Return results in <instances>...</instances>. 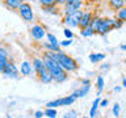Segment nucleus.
I'll list each match as a JSON object with an SVG mask.
<instances>
[{"mask_svg": "<svg viewBox=\"0 0 126 118\" xmlns=\"http://www.w3.org/2000/svg\"><path fill=\"white\" fill-rule=\"evenodd\" d=\"M20 72H21V76H30V75H37L34 68V64L30 63L29 60H24L20 66Z\"/></svg>", "mask_w": 126, "mask_h": 118, "instance_id": "nucleus-9", "label": "nucleus"}, {"mask_svg": "<svg viewBox=\"0 0 126 118\" xmlns=\"http://www.w3.org/2000/svg\"><path fill=\"white\" fill-rule=\"evenodd\" d=\"M124 63H125V64H126V58H125V59H124Z\"/></svg>", "mask_w": 126, "mask_h": 118, "instance_id": "nucleus-39", "label": "nucleus"}, {"mask_svg": "<svg viewBox=\"0 0 126 118\" xmlns=\"http://www.w3.org/2000/svg\"><path fill=\"white\" fill-rule=\"evenodd\" d=\"M43 47H45L46 51H54V53H58V51H61V43L59 45H55V43H51L49 41L43 42Z\"/></svg>", "mask_w": 126, "mask_h": 118, "instance_id": "nucleus-17", "label": "nucleus"}, {"mask_svg": "<svg viewBox=\"0 0 126 118\" xmlns=\"http://www.w3.org/2000/svg\"><path fill=\"white\" fill-rule=\"evenodd\" d=\"M81 84L83 85H91V80H89V79H83Z\"/></svg>", "mask_w": 126, "mask_h": 118, "instance_id": "nucleus-34", "label": "nucleus"}, {"mask_svg": "<svg viewBox=\"0 0 126 118\" xmlns=\"http://www.w3.org/2000/svg\"><path fill=\"white\" fill-rule=\"evenodd\" d=\"M22 3H24V0H4L3 1L4 5L8 9H12V11H18V8L21 7Z\"/></svg>", "mask_w": 126, "mask_h": 118, "instance_id": "nucleus-11", "label": "nucleus"}, {"mask_svg": "<svg viewBox=\"0 0 126 118\" xmlns=\"http://www.w3.org/2000/svg\"><path fill=\"white\" fill-rule=\"evenodd\" d=\"M46 38H47V41H49V42H51V43H55V45H59V43H61V42L58 41L57 37H55V35H54L53 33H47Z\"/></svg>", "mask_w": 126, "mask_h": 118, "instance_id": "nucleus-26", "label": "nucleus"}, {"mask_svg": "<svg viewBox=\"0 0 126 118\" xmlns=\"http://www.w3.org/2000/svg\"><path fill=\"white\" fill-rule=\"evenodd\" d=\"M125 1H126V0H125Z\"/></svg>", "mask_w": 126, "mask_h": 118, "instance_id": "nucleus-45", "label": "nucleus"}, {"mask_svg": "<svg viewBox=\"0 0 126 118\" xmlns=\"http://www.w3.org/2000/svg\"><path fill=\"white\" fill-rule=\"evenodd\" d=\"M71 43H72V39H68V38H67V39H64V41L61 42V46H62V47H67V46H70Z\"/></svg>", "mask_w": 126, "mask_h": 118, "instance_id": "nucleus-31", "label": "nucleus"}, {"mask_svg": "<svg viewBox=\"0 0 126 118\" xmlns=\"http://www.w3.org/2000/svg\"><path fill=\"white\" fill-rule=\"evenodd\" d=\"M96 33L94 31V29L92 26H85V28H83V29H80V34H81V37H92V35Z\"/></svg>", "mask_w": 126, "mask_h": 118, "instance_id": "nucleus-20", "label": "nucleus"}, {"mask_svg": "<svg viewBox=\"0 0 126 118\" xmlns=\"http://www.w3.org/2000/svg\"><path fill=\"white\" fill-rule=\"evenodd\" d=\"M42 59H43V62H45L49 72L54 76V83L61 84V83H64L67 79H68V72L62 68V66L59 64L58 60L46 57V55H43V54H42Z\"/></svg>", "mask_w": 126, "mask_h": 118, "instance_id": "nucleus-1", "label": "nucleus"}, {"mask_svg": "<svg viewBox=\"0 0 126 118\" xmlns=\"http://www.w3.org/2000/svg\"><path fill=\"white\" fill-rule=\"evenodd\" d=\"M1 1H4V0H1Z\"/></svg>", "mask_w": 126, "mask_h": 118, "instance_id": "nucleus-44", "label": "nucleus"}, {"mask_svg": "<svg viewBox=\"0 0 126 118\" xmlns=\"http://www.w3.org/2000/svg\"><path fill=\"white\" fill-rule=\"evenodd\" d=\"M96 87H97V96H101L102 90H104V87H105V80L102 76H97L96 79Z\"/></svg>", "mask_w": 126, "mask_h": 118, "instance_id": "nucleus-19", "label": "nucleus"}, {"mask_svg": "<svg viewBox=\"0 0 126 118\" xmlns=\"http://www.w3.org/2000/svg\"><path fill=\"white\" fill-rule=\"evenodd\" d=\"M45 117V110H37L34 113V118H43Z\"/></svg>", "mask_w": 126, "mask_h": 118, "instance_id": "nucleus-30", "label": "nucleus"}, {"mask_svg": "<svg viewBox=\"0 0 126 118\" xmlns=\"http://www.w3.org/2000/svg\"><path fill=\"white\" fill-rule=\"evenodd\" d=\"M108 4L113 11L117 12L118 9L125 7V0H108Z\"/></svg>", "mask_w": 126, "mask_h": 118, "instance_id": "nucleus-15", "label": "nucleus"}, {"mask_svg": "<svg viewBox=\"0 0 126 118\" xmlns=\"http://www.w3.org/2000/svg\"><path fill=\"white\" fill-rule=\"evenodd\" d=\"M7 118H12V117H11V116H7Z\"/></svg>", "mask_w": 126, "mask_h": 118, "instance_id": "nucleus-41", "label": "nucleus"}, {"mask_svg": "<svg viewBox=\"0 0 126 118\" xmlns=\"http://www.w3.org/2000/svg\"><path fill=\"white\" fill-rule=\"evenodd\" d=\"M8 53H7V50L4 49V47H1L0 49V72L5 68V66L8 64Z\"/></svg>", "mask_w": 126, "mask_h": 118, "instance_id": "nucleus-13", "label": "nucleus"}, {"mask_svg": "<svg viewBox=\"0 0 126 118\" xmlns=\"http://www.w3.org/2000/svg\"><path fill=\"white\" fill-rule=\"evenodd\" d=\"M100 22H101V17H98V16H93V20H92V22H91V26L94 29L96 33L98 30V28H100Z\"/></svg>", "mask_w": 126, "mask_h": 118, "instance_id": "nucleus-24", "label": "nucleus"}, {"mask_svg": "<svg viewBox=\"0 0 126 118\" xmlns=\"http://www.w3.org/2000/svg\"><path fill=\"white\" fill-rule=\"evenodd\" d=\"M109 68H110V66H109V64H106V63H105V64L102 63V64L100 66V70H101V71H108Z\"/></svg>", "mask_w": 126, "mask_h": 118, "instance_id": "nucleus-32", "label": "nucleus"}, {"mask_svg": "<svg viewBox=\"0 0 126 118\" xmlns=\"http://www.w3.org/2000/svg\"><path fill=\"white\" fill-rule=\"evenodd\" d=\"M125 7H126V1H125Z\"/></svg>", "mask_w": 126, "mask_h": 118, "instance_id": "nucleus-43", "label": "nucleus"}, {"mask_svg": "<svg viewBox=\"0 0 126 118\" xmlns=\"http://www.w3.org/2000/svg\"><path fill=\"white\" fill-rule=\"evenodd\" d=\"M122 87H124V88H126V77L122 79Z\"/></svg>", "mask_w": 126, "mask_h": 118, "instance_id": "nucleus-37", "label": "nucleus"}, {"mask_svg": "<svg viewBox=\"0 0 126 118\" xmlns=\"http://www.w3.org/2000/svg\"><path fill=\"white\" fill-rule=\"evenodd\" d=\"M59 106H63V97L62 98H57V100H53V101H49L46 104V108H59Z\"/></svg>", "mask_w": 126, "mask_h": 118, "instance_id": "nucleus-21", "label": "nucleus"}, {"mask_svg": "<svg viewBox=\"0 0 126 118\" xmlns=\"http://www.w3.org/2000/svg\"><path fill=\"white\" fill-rule=\"evenodd\" d=\"M58 55V62H59V64L62 66V68L67 71V72H76V71L79 70V64H78V62L75 60V59L72 57H70L68 54H66V53H63V51H58L57 53Z\"/></svg>", "mask_w": 126, "mask_h": 118, "instance_id": "nucleus-2", "label": "nucleus"}, {"mask_svg": "<svg viewBox=\"0 0 126 118\" xmlns=\"http://www.w3.org/2000/svg\"><path fill=\"white\" fill-rule=\"evenodd\" d=\"M100 102H101V98H100V96H97V98L93 101L92 108L89 110V118H94L97 116V109H98V106H100Z\"/></svg>", "mask_w": 126, "mask_h": 118, "instance_id": "nucleus-16", "label": "nucleus"}, {"mask_svg": "<svg viewBox=\"0 0 126 118\" xmlns=\"http://www.w3.org/2000/svg\"><path fill=\"white\" fill-rule=\"evenodd\" d=\"M63 34H64L66 38H68V39H72L74 38V31H71L70 28H66V29L63 30Z\"/></svg>", "mask_w": 126, "mask_h": 118, "instance_id": "nucleus-28", "label": "nucleus"}, {"mask_svg": "<svg viewBox=\"0 0 126 118\" xmlns=\"http://www.w3.org/2000/svg\"><path fill=\"white\" fill-rule=\"evenodd\" d=\"M18 15L21 16V18L26 22H33L34 21V12L32 8V4L29 1H24L21 7L18 8Z\"/></svg>", "mask_w": 126, "mask_h": 118, "instance_id": "nucleus-4", "label": "nucleus"}, {"mask_svg": "<svg viewBox=\"0 0 126 118\" xmlns=\"http://www.w3.org/2000/svg\"><path fill=\"white\" fill-rule=\"evenodd\" d=\"M24 1H32V0H24Z\"/></svg>", "mask_w": 126, "mask_h": 118, "instance_id": "nucleus-40", "label": "nucleus"}, {"mask_svg": "<svg viewBox=\"0 0 126 118\" xmlns=\"http://www.w3.org/2000/svg\"><path fill=\"white\" fill-rule=\"evenodd\" d=\"M89 90H91V85H81L80 88H78V89L74 90V92H72V96H74L75 98L84 97V96H87V94L89 93Z\"/></svg>", "mask_w": 126, "mask_h": 118, "instance_id": "nucleus-10", "label": "nucleus"}, {"mask_svg": "<svg viewBox=\"0 0 126 118\" xmlns=\"http://www.w3.org/2000/svg\"><path fill=\"white\" fill-rule=\"evenodd\" d=\"M83 118H89V117H83Z\"/></svg>", "mask_w": 126, "mask_h": 118, "instance_id": "nucleus-42", "label": "nucleus"}, {"mask_svg": "<svg viewBox=\"0 0 126 118\" xmlns=\"http://www.w3.org/2000/svg\"><path fill=\"white\" fill-rule=\"evenodd\" d=\"M55 4H58V5H64L66 4V0H54Z\"/></svg>", "mask_w": 126, "mask_h": 118, "instance_id": "nucleus-35", "label": "nucleus"}, {"mask_svg": "<svg viewBox=\"0 0 126 118\" xmlns=\"http://www.w3.org/2000/svg\"><path fill=\"white\" fill-rule=\"evenodd\" d=\"M38 3L41 4L42 7H47V5H53V4H55L54 0H38Z\"/></svg>", "mask_w": 126, "mask_h": 118, "instance_id": "nucleus-29", "label": "nucleus"}, {"mask_svg": "<svg viewBox=\"0 0 126 118\" xmlns=\"http://www.w3.org/2000/svg\"><path fill=\"white\" fill-rule=\"evenodd\" d=\"M108 104H109V101L105 98V100H101V102H100V106H101V108H106V106H108Z\"/></svg>", "mask_w": 126, "mask_h": 118, "instance_id": "nucleus-33", "label": "nucleus"}, {"mask_svg": "<svg viewBox=\"0 0 126 118\" xmlns=\"http://www.w3.org/2000/svg\"><path fill=\"white\" fill-rule=\"evenodd\" d=\"M45 117L47 118H57L58 117V112L55 108H46L45 109Z\"/></svg>", "mask_w": 126, "mask_h": 118, "instance_id": "nucleus-22", "label": "nucleus"}, {"mask_svg": "<svg viewBox=\"0 0 126 118\" xmlns=\"http://www.w3.org/2000/svg\"><path fill=\"white\" fill-rule=\"evenodd\" d=\"M116 17L118 20H121L122 22H126V7L121 8V9H118L116 12Z\"/></svg>", "mask_w": 126, "mask_h": 118, "instance_id": "nucleus-23", "label": "nucleus"}, {"mask_svg": "<svg viewBox=\"0 0 126 118\" xmlns=\"http://www.w3.org/2000/svg\"><path fill=\"white\" fill-rule=\"evenodd\" d=\"M120 47H121V50H124V51H126V43H122V45H121Z\"/></svg>", "mask_w": 126, "mask_h": 118, "instance_id": "nucleus-38", "label": "nucleus"}, {"mask_svg": "<svg viewBox=\"0 0 126 118\" xmlns=\"http://www.w3.org/2000/svg\"><path fill=\"white\" fill-rule=\"evenodd\" d=\"M1 74L5 77H11V79H18V76L21 75L20 70L17 68V66H16L13 62H11V60L8 62V64L5 66V68L1 71Z\"/></svg>", "mask_w": 126, "mask_h": 118, "instance_id": "nucleus-8", "label": "nucleus"}, {"mask_svg": "<svg viewBox=\"0 0 126 118\" xmlns=\"http://www.w3.org/2000/svg\"><path fill=\"white\" fill-rule=\"evenodd\" d=\"M63 118H78V113L75 110H68L67 113L63 114Z\"/></svg>", "mask_w": 126, "mask_h": 118, "instance_id": "nucleus-27", "label": "nucleus"}, {"mask_svg": "<svg viewBox=\"0 0 126 118\" xmlns=\"http://www.w3.org/2000/svg\"><path fill=\"white\" fill-rule=\"evenodd\" d=\"M83 0H66V4L63 5V12L64 15H72L76 11L81 9Z\"/></svg>", "mask_w": 126, "mask_h": 118, "instance_id": "nucleus-5", "label": "nucleus"}, {"mask_svg": "<svg viewBox=\"0 0 126 118\" xmlns=\"http://www.w3.org/2000/svg\"><path fill=\"white\" fill-rule=\"evenodd\" d=\"M88 58H89L91 63H100L106 58V55L104 53H91Z\"/></svg>", "mask_w": 126, "mask_h": 118, "instance_id": "nucleus-14", "label": "nucleus"}, {"mask_svg": "<svg viewBox=\"0 0 126 118\" xmlns=\"http://www.w3.org/2000/svg\"><path fill=\"white\" fill-rule=\"evenodd\" d=\"M30 35L35 39V41H43L47 35V31L45 29V26H42L41 24H34V25L30 28Z\"/></svg>", "mask_w": 126, "mask_h": 118, "instance_id": "nucleus-7", "label": "nucleus"}, {"mask_svg": "<svg viewBox=\"0 0 126 118\" xmlns=\"http://www.w3.org/2000/svg\"><path fill=\"white\" fill-rule=\"evenodd\" d=\"M42 11L45 13H49V15H58L59 13V5L58 4H53V5L42 7Z\"/></svg>", "mask_w": 126, "mask_h": 118, "instance_id": "nucleus-18", "label": "nucleus"}, {"mask_svg": "<svg viewBox=\"0 0 126 118\" xmlns=\"http://www.w3.org/2000/svg\"><path fill=\"white\" fill-rule=\"evenodd\" d=\"M92 20H93V15L91 12H84L81 16V20H80V29H83L85 26H89Z\"/></svg>", "mask_w": 126, "mask_h": 118, "instance_id": "nucleus-12", "label": "nucleus"}, {"mask_svg": "<svg viewBox=\"0 0 126 118\" xmlns=\"http://www.w3.org/2000/svg\"><path fill=\"white\" fill-rule=\"evenodd\" d=\"M112 112H113V116L118 118L120 117V114H121V105L118 104V102H116V104L113 105V109H112Z\"/></svg>", "mask_w": 126, "mask_h": 118, "instance_id": "nucleus-25", "label": "nucleus"}, {"mask_svg": "<svg viewBox=\"0 0 126 118\" xmlns=\"http://www.w3.org/2000/svg\"><path fill=\"white\" fill-rule=\"evenodd\" d=\"M114 24H116V18H101V22H100V28L97 30V34H101V35H105L108 34L110 30L114 29Z\"/></svg>", "mask_w": 126, "mask_h": 118, "instance_id": "nucleus-6", "label": "nucleus"}, {"mask_svg": "<svg viewBox=\"0 0 126 118\" xmlns=\"http://www.w3.org/2000/svg\"><path fill=\"white\" fill-rule=\"evenodd\" d=\"M83 13H84V12L81 9H79L72 15H64V17H63V24L67 25L68 28H80V20H81Z\"/></svg>", "mask_w": 126, "mask_h": 118, "instance_id": "nucleus-3", "label": "nucleus"}, {"mask_svg": "<svg viewBox=\"0 0 126 118\" xmlns=\"http://www.w3.org/2000/svg\"><path fill=\"white\" fill-rule=\"evenodd\" d=\"M122 90V87H120V85H117V87H114V92H117V93H120Z\"/></svg>", "mask_w": 126, "mask_h": 118, "instance_id": "nucleus-36", "label": "nucleus"}]
</instances>
